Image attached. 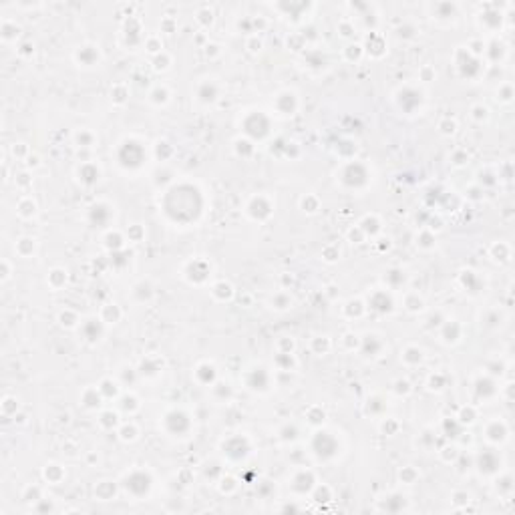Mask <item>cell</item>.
<instances>
[{"instance_id":"obj_9","label":"cell","mask_w":515,"mask_h":515,"mask_svg":"<svg viewBox=\"0 0 515 515\" xmlns=\"http://www.w3.org/2000/svg\"><path fill=\"white\" fill-rule=\"evenodd\" d=\"M487 435H489V439H493V441H503V439H505V427L499 425V423H493V427L487 429Z\"/></svg>"},{"instance_id":"obj_3","label":"cell","mask_w":515,"mask_h":515,"mask_svg":"<svg viewBox=\"0 0 515 515\" xmlns=\"http://www.w3.org/2000/svg\"><path fill=\"white\" fill-rule=\"evenodd\" d=\"M127 491H131L133 495H145L147 491H149V487H151V479H149V475H145V473H141V471H137V473H133V475H129L127 477Z\"/></svg>"},{"instance_id":"obj_2","label":"cell","mask_w":515,"mask_h":515,"mask_svg":"<svg viewBox=\"0 0 515 515\" xmlns=\"http://www.w3.org/2000/svg\"><path fill=\"white\" fill-rule=\"evenodd\" d=\"M312 447H314V453L322 459H328V457L336 455V441L328 433H318Z\"/></svg>"},{"instance_id":"obj_7","label":"cell","mask_w":515,"mask_h":515,"mask_svg":"<svg viewBox=\"0 0 515 515\" xmlns=\"http://www.w3.org/2000/svg\"><path fill=\"white\" fill-rule=\"evenodd\" d=\"M77 56H79V61H81L83 65H93V63L99 59V52H97L93 46H83V48L77 52Z\"/></svg>"},{"instance_id":"obj_8","label":"cell","mask_w":515,"mask_h":515,"mask_svg":"<svg viewBox=\"0 0 515 515\" xmlns=\"http://www.w3.org/2000/svg\"><path fill=\"white\" fill-rule=\"evenodd\" d=\"M294 483H300V485H294V489L304 493V491H308V489L312 487V475H310V473H300V475L296 477Z\"/></svg>"},{"instance_id":"obj_1","label":"cell","mask_w":515,"mask_h":515,"mask_svg":"<svg viewBox=\"0 0 515 515\" xmlns=\"http://www.w3.org/2000/svg\"><path fill=\"white\" fill-rule=\"evenodd\" d=\"M203 199L199 195V189L193 185H177L165 195L163 209L169 215V219L177 223H189L195 221L201 213Z\"/></svg>"},{"instance_id":"obj_6","label":"cell","mask_w":515,"mask_h":515,"mask_svg":"<svg viewBox=\"0 0 515 515\" xmlns=\"http://www.w3.org/2000/svg\"><path fill=\"white\" fill-rule=\"evenodd\" d=\"M79 179L85 181L87 185H91V183H95V181L99 179V169H97L95 165L87 163V165H83V167L79 169Z\"/></svg>"},{"instance_id":"obj_5","label":"cell","mask_w":515,"mask_h":515,"mask_svg":"<svg viewBox=\"0 0 515 515\" xmlns=\"http://www.w3.org/2000/svg\"><path fill=\"white\" fill-rule=\"evenodd\" d=\"M370 306H372L374 310L386 312V310H390L392 302H390V298H388V296H386L384 292H376V294L372 296V300H370Z\"/></svg>"},{"instance_id":"obj_4","label":"cell","mask_w":515,"mask_h":515,"mask_svg":"<svg viewBox=\"0 0 515 515\" xmlns=\"http://www.w3.org/2000/svg\"><path fill=\"white\" fill-rule=\"evenodd\" d=\"M266 199L264 197H258V199H254V203L250 205V213L254 215V217H258V219H264V217H268L270 215V211H272V207L270 205H262Z\"/></svg>"}]
</instances>
